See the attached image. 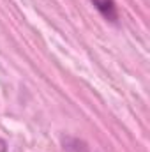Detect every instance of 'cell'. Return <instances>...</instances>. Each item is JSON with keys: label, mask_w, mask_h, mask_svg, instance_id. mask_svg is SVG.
<instances>
[{"label": "cell", "mask_w": 150, "mask_h": 152, "mask_svg": "<svg viewBox=\"0 0 150 152\" xmlns=\"http://www.w3.org/2000/svg\"><path fill=\"white\" fill-rule=\"evenodd\" d=\"M92 4L95 5V9L110 21H117L118 12H117V5L115 0H92Z\"/></svg>", "instance_id": "6da1fadb"}, {"label": "cell", "mask_w": 150, "mask_h": 152, "mask_svg": "<svg viewBox=\"0 0 150 152\" xmlns=\"http://www.w3.org/2000/svg\"><path fill=\"white\" fill-rule=\"evenodd\" d=\"M0 152H7V143H5V140H2V138H0Z\"/></svg>", "instance_id": "7a4b0ae2"}]
</instances>
